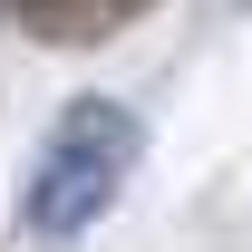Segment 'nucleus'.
Wrapping results in <instances>:
<instances>
[{
  "mask_svg": "<svg viewBox=\"0 0 252 252\" xmlns=\"http://www.w3.org/2000/svg\"><path fill=\"white\" fill-rule=\"evenodd\" d=\"M136 156H146V126L126 117L117 97H78V107L49 126L39 165H30L20 223H30L39 243H78V233H88V223L117 204V185L136 175Z\"/></svg>",
  "mask_w": 252,
  "mask_h": 252,
  "instance_id": "1",
  "label": "nucleus"
}]
</instances>
